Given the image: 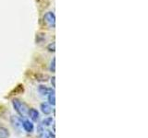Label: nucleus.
<instances>
[{
	"mask_svg": "<svg viewBox=\"0 0 148 138\" xmlns=\"http://www.w3.org/2000/svg\"><path fill=\"white\" fill-rule=\"evenodd\" d=\"M12 105H13L14 110H16L17 113L20 115L21 118L27 117L29 108H28V106L23 102V101H21L18 99H12Z\"/></svg>",
	"mask_w": 148,
	"mask_h": 138,
	"instance_id": "1",
	"label": "nucleus"
},
{
	"mask_svg": "<svg viewBox=\"0 0 148 138\" xmlns=\"http://www.w3.org/2000/svg\"><path fill=\"white\" fill-rule=\"evenodd\" d=\"M44 22L45 24L47 26L48 28H51V29H53L55 28V25H56V16L54 12L52 11H48L45 14L44 16Z\"/></svg>",
	"mask_w": 148,
	"mask_h": 138,
	"instance_id": "2",
	"label": "nucleus"
},
{
	"mask_svg": "<svg viewBox=\"0 0 148 138\" xmlns=\"http://www.w3.org/2000/svg\"><path fill=\"white\" fill-rule=\"evenodd\" d=\"M10 122L12 124V126L16 129V130L20 131L22 128V119L21 117H18L13 115V116L10 117Z\"/></svg>",
	"mask_w": 148,
	"mask_h": 138,
	"instance_id": "3",
	"label": "nucleus"
},
{
	"mask_svg": "<svg viewBox=\"0 0 148 138\" xmlns=\"http://www.w3.org/2000/svg\"><path fill=\"white\" fill-rule=\"evenodd\" d=\"M22 128L24 129L27 133H32L34 130V125L32 122L29 121V120H24V121H22Z\"/></svg>",
	"mask_w": 148,
	"mask_h": 138,
	"instance_id": "4",
	"label": "nucleus"
},
{
	"mask_svg": "<svg viewBox=\"0 0 148 138\" xmlns=\"http://www.w3.org/2000/svg\"><path fill=\"white\" fill-rule=\"evenodd\" d=\"M28 115H29L30 118L34 122H37L39 120V117H40L39 112L36 109H34V108L29 109V110H28Z\"/></svg>",
	"mask_w": 148,
	"mask_h": 138,
	"instance_id": "5",
	"label": "nucleus"
},
{
	"mask_svg": "<svg viewBox=\"0 0 148 138\" xmlns=\"http://www.w3.org/2000/svg\"><path fill=\"white\" fill-rule=\"evenodd\" d=\"M40 108H41L42 112L45 115H49L51 113V112H52V107H51V105L49 103H46V102L42 103Z\"/></svg>",
	"mask_w": 148,
	"mask_h": 138,
	"instance_id": "6",
	"label": "nucleus"
},
{
	"mask_svg": "<svg viewBox=\"0 0 148 138\" xmlns=\"http://www.w3.org/2000/svg\"><path fill=\"white\" fill-rule=\"evenodd\" d=\"M52 89H48L47 87H45L44 85H40L39 87H38V91L40 92V94H42L43 96H46L48 95V93L51 91Z\"/></svg>",
	"mask_w": 148,
	"mask_h": 138,
	"instance_id": "7",
	"label": "nucleus"
},
{
	"mask_svg": "<svg viewBox=\"0 0 148 138\" xmlns=\"http://www.w3.org/2000/svg\"><path fill=\"white\" fill-rule=\"evenodd\" d=\"M48 102L52 106L56 105V95H55V91L52 89H51V91L48 93Z\"/></svg>",
	"mask_w": 148,
	"mask_h": 138,
	"instance_id": "8",
	"label": "nucleus"
},
{
	"mask_svg": "<svg viewBox=\"0 0 148 138\" xmlns=\"http://www.w3.org/2000/svg\"><path fill=\"white\" fill-rule=\"evenodd\" d=\"M9 131L6 127H0V138H8Z\"/></svg>",
	"mask_w": 148,
	"mask_h": 138,
	"instance_id": "9",
	"label": "nucleus"
},
{
	"mask_svg": "<svg viewBox=\"0 0 148 138\" xmlns=\"http://www.w3.org/2000/svg\"><path fill=\"white\" fill-rule=\"evenodd\" d=\"M53 122V118L52 117H46L43 120V122H42V124H43L44 126H49L51 125V123Z\"/></svg>",
	"mask_w": 148,
	"mask_h": 138,
	"instance_id": "10",
	"label": "nucleus"
},
{
	"mask_svg": "<svg viewBox=\"0 0 148 138\" xmlns=\"http://www.w3.org/2000/svg\"><path fill=\"white\" fill-rule=\"evenodd\" d=\"M50 71L55 73L56 71V58H53L52 61H51V64H50Z\"/></svg>",
	"mask_w": 148,
	"mask_h": 138,
	"instance_id": "11",
	"label": "nucleus"
},
{
	"mask_svg": "<svg viewBox=\"0 0 148 138\" xmlns=\"http://www.w3.org/2000/svg\"><path fill=\"white\" fill-rule=\"evenodd\" d=\"M56 44H55V43H50L48 46H47V50L49 51V52H55L56 51Z\"/></svg>",
	"mask_w": 148,
	"mask_h": 138,
	"instance_id": "12",
	"label": "nucleus"
},
{
	"mask_svg": "<svg viewBox=\"0 0 148 138\" xmlns=\"http://www.w3.org/2000/svg\"><path fill=\"white\" fill-rule=\"evenodd\" d=\"M51 83H52V85H53V87H56V77L53 76L52 78H51Z\"/></svg>",
	"mask_w": 148,
	"mask_h": 138,
	"instance_id": "13",
	"label": "nucleus"
},
{
	"mask_svg": "<svg viewBox=\"0 0 148 138\" xmlns=\"http://www.w3.org/2000/svg\"><path fill=\"white\" fill-rule=\"evenodd\" d=\"M41 138H49V136H48V135H46V133H43L41 135Z\"/></svg>",
	"mask_w": 148,
	"mask_h": 138,
	"instance_id": "14",
	"label": "nucleus"
},
{
	"mask_svg": "<svg viewBox=\"0 0 148 138\" xmlns=\"http://www.w3.org/2000/svg\"><path fill=\"white\" fill-rule=\"evenodd\" d=\"M48 136H49V138H55V135L54 133H52V132H48Z\"/></svg>",
	"mask_w": 148,
	"mask_h": 138,
	"instance_id": "15",
	"label": "nucleus"
}]
</instances>
